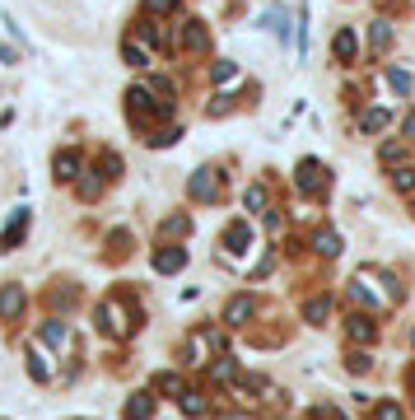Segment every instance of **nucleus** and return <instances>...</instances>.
<instances>
[{"label": "nucleus", "instance_id": "20", "mask_svg": "<svg viewBox=\"0 0 415 420\" xmlns=\"http://www.w3.org/2000/svg\"><path fill=\"white\" fill-rule=\"evenodd\" d=\"M126 61H131V65H145V61H150V52H140L136 42H126Z\"/></svg>", "mask_w": 415, "mask_h": 420}, {"label": "nucleus", "instance_id": "12", "mask_svg": "<svg viewBox=\"0 0 415 420\" xmlns=\"http://www.w3.org/2000/svg\"><path fill=\"white\" fill-rule=\"evenodd\" d=\"M154 411V402H150V392H145V397H136V402L126 406V420H145Z\"/></svg>", "mask_w": 415, "mask_h": 420}, {"label": "nucleus", "instance_id": "16", "mask_svg": "<svg viewBox=\"0 0 415 420\" xmlns=\"http://www.w3.org/2000/svg\"><path fill=\"white\" fill-rule=\"evenodd\" d=\"M178 402H182L187 411H191V416H205V402H201V392H182Z\"/></svg>", "mask_w": 415, "mask_h": 420}, {"label": "nucleus", "instance_id": "24", "mask_svg": "<svg viewBox=\"0 0 415 420\" xmlns=\"http://www.w3.org/2000/svg\"><path fill=\"white\" fill-rule=\"evenodd\" d=\"M98 187H103V178H84V182H79V192H84V196H98Z\"/></svg>", "mask_w": 415, "mask_h": 420}, {"label": "nucleus", "instance_id": "2", "mask_svg": "<svg viewBox=\"0 0 415 420\" xmlns=\"http://www.w3.org/2000/svg\"><path fill=\"white\" fill-rule=\"evenodd\" d=\"M24 229H29V210L19 205V210H15V219H10V224H5V233H0V252L19 248V238H24Z\"/></svg>", "mask_w": 415, "mask_h": 420}, {"label": "nucleus", "instance_id": "11", "mask_svg": "<svg viewBox=\"0 0 415 420\" xmlns=\"http://www.w3.org/2000/svg\"><path fill=\"white\" fill-rule=\"evenodd\" d=\"M354 47H359V42H354V33L340 29L336 33V56H340V61H354Z\"/></svg>", "mask_w": 415, "mask_h": 420}, {"label": "nucleus", "instance_id": "15", "mask_svg": "<svg viewBox=\"0 0 415 420\" xmlns=\"http://www.w3.org/2000/svg\"><path fill=\"white\" fill-rule=\"evenodd\" d=\"M318 252L336 257V252H340V238H336V233H318Z\"/></svg>", "mask_w": 415, "mask_h": 420}, {"label": "nucleus", "instance_id": "5", "mask_svg": "<svg viewBox=\"0 0 415 420\" xmlns=\"http://www.w3.org/2000/svg\"><path fill=\"white\" fill-rule=\"evenodd\" d=\"M191 196H196V201H215V173L210 169H196V178H191Z\"/></svg>", "mask_w": 415, "mask_h": 420}, {"label": "nucleus", "instance_id": "18", "mask_svg": "<svg viewBox=\"0 0 415 420\" xmlns=\"http://www.w3.org/2000/svg\"><path fill=\"white\" fill-rule=\"evenodd\" d=\"M178 5H182V0H145L150 15H169V10H178Z\"/></svg>", "mask_w": 415, "mask_h": 420}, {"label": "nucleus", "instance_id": "25", "mask_svg": "<svg viewBox=\"0 0 415 420\" xmlns=\"http://www.w3.org/2000/svg\"><path fill=\"white\" fill-rule=\"evenodd\" d=\"M411 345H415V332H411Z\"/></svg>", "mask_w": 415, "mask_h": 420}, {"label": "nucleus", "instance_id": "1", "mask_svg": "<svg viewBox=\"0 0 415 420\" xmlns=\"http://www.w3.org/2000/svg\"><path fill=\"white\" fill-rule=\"evenodd\" d=\"M24 304H29V299H24V285H5V290H0V318H5V322H15L19 313H24Z\"/></svg>", "mask_w": 415, "mask_h": 420}, {"label": "nucleus", "instance_id": "23", "mask_svg": "<svg viewBox=\"0 0 415 420\" xmlns=\"http://www.w3.org/2000/svg\"><path fill=\"white\" fill-rule=\"evenodd\" d=\"M247 205H252V210H262V205H266V187H252V192H247Z\"/></svg>", "mask_w": 415, "mask_h": 420}, {"label": "nucleus", "instance_id": "4", "mask_svg": "<svg viewBox=\"0 0 415 420\" xmlns=\"http://www.w3.org/2000/svg\"><path fill=\"white\" fill-rule=\"evenodd\" d=\"M318 187H322V164H318V159H304V164H299V192L313 196Z\"/></svg>", "mask_w": 415, "mask_h": 420}, {"label": "nucleus", "instance_id": "8", "mask_svg": "<svg viewBox=\"0 0 415 420\" xmlns=\"http://www.w3.org/2000/svg\"><path fill=\"white\" fill-rule=\"evenodd\" d=\"M252 313H257V304H252V299L243 295V299H233V304H229V313H224V318H229L233 327H243L247 318H252Z\"/></svg>", "mask_w": 415, "mask_h": 420}, {"label": "nucleus", "instance_id": "7", "mask_svg": "<svg viewBox=\"0 0 415 420\" xmlns=\"http://www.w3.org/2000/svg\"><path fill=\"white\" fill-rule=\"evenodd\" d=\"M112 322V332H117V336H126V332H131V322H126V313H122V304H103V327Z\"/></svg>", "mask_w": 415, "mask_h": 420}, {"label": "nucleus", "instance_id": "9", "mask_svg": "<svg viewBox=\"0 0 415 420\" xmlns=\"http://www.w3.org/2000/svg\"><path fill=\"white\" fill-rule=\"evenodd\" d=\"M345 332H350V341H373V318H364V313H359V318H350V327H345Z\"/></svg>", "mask_w": 415, "mask_h": 420}, {"label": "nucleus", "instance_id": "6", "mask_svg": "<svg viewBox=\"0 0 415 420\" xmlns=\"http://www.w3.org/2000/svg\"><path fill=\"white\" fill-rule=\"evenodd\" d=\"M154 266H159V271H182L187 252L182 248H164V252H154Z\"/></svg>", "mask_w": 415, "mask_h": 420}, {"label": "nucleus", "instance_id": "26", "mask_svg": "<svg viewBox=\"0 0 415 420\" xmlns=\"http://www.w3.org/2000/svg\"><path fill=\"white\" fill-rule=\"evenodd\" d=\"M411 383H415V373H411Z\"/></svg>", "mask_w": 415, "mask_h": 420}, {"label": "nucleus", "instance_id": "14", "mask_svg": "<svg viewBox=\"0 0 415 420\" xmlns=\"http://www.w3.org/2000/svg\"><path fill=\"white\" fill-rule=\"evenodd\" d=\"M308 322H322V318H327V313H331V304H327V299H313V304H308Z\"/></svg>", "mask_w": 415, "mask_h": 420}, {"label": "nucleus", "instance_id": "21", "mask_svg": "<svg viewBox=\"0 0 415 420\" xmlns=\"http://www.w3.org/2000/svg\"><path fill=\"white\" fill-rule=\"evenodd\" d=\"M383 122H387V112H383V108H373L369 117H364V131H378V126H383Z\"/></svg>", "mask_w": 415, "mask_h": 420}, {"label": "nucleus", "instance_id": "17", "mask_svg": "<svg viewBox=\"0 0 415 420\" xmlns=\"http://www.w3.org/2000/svg\"><path fill=\"white\" fill-rule=\"evenodd\" d=\"M187 350H191V364H201V359H205V332H196V336L187 341Z\"/></svg>", "mask_w": 415, "mask_h": 420}, {"label": "nucleus", "instance_id": "22", "mask_svg": "<svg viewBox=\"0 0 415 420\" xmlns=\"http://www.w3.org/2000/svg\"><path fill=\"white\" fill-rule=\"evenodd\" d=\"M378 420H401V406L397 402H383V406H378Z\"/></svg>", "mask_w": 415, "mask_h": 420}, {"label": "nucleus", "instance_id": "19", "mask_svg": "<svg viewBox=\"0 0 415 420\" xmlns=\"http://www.w3.org/2000/svg\"><path fill=\"white\" fill-rule=\"evenodd\" d=\"M369 42H373V47H387V42H392V29H387V24H373Z\"/></svg>", "mask_w": 415, "mask_h": 420}, {"label": "nucleus", "instance_id": "10", "mask_svg": "<svg viewBox=\"0 0 415 420\" xmlns=\"http://www.w3.org/2000/svg\"><path fill=\"white\" fill-rule=\"evenodd\" d=\"M56 178H61V182L79 178V155H56Z\"/></svg>", "mask_w": 415, "mask_h": 420}, {"label": "nucleus", "instance_id": "3", "mask_svg": "<svg viewBox=\"0 0 415 420\" xmlns=\"http://www.w3.org/2000/svg\"><path fill=\"white\" fill-rule=\"evenodd\" d=\"M178 47H182V52H205V47H210V33L201 29V24H182V33H178Z\"/></svg>", "mask_w": 415, "mask_h": 420}, {"label": "nucleus", "instance_id": "13", "mask_svg": "<svg viewBox=\"0 0 415 420\" xmlns=\"http://www.w3.org/2000/svg\"><path fill=\"white\" fill-rule=\"evenodd\" d=\"M42 336H47L52 345H70V332H65L61 322H47V332H42Z\"/></svg>", "mask_w": 415, "mask_h": 420}]
</instances>
